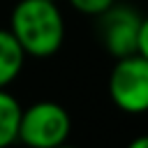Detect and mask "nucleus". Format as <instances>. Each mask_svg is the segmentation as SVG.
I'll use <instances>...</instances> for the list:
<instances>
[{"label": "nucleus", "instance_id": "nucleus-1", "mask_svg": "<svg viewBox=\"0 0 148 148\" xmlns=\"http://www.w3.org/2000/svg\"><path fill=\"white\" fill-rule=\"evenodd\" d=\"M12 35L28 58H51L65 42V16L56 0H18L9 14Z\"/></svg>", "mask_w": 148, "mask_h": 148}, {"label": "nucleus", "instance_id": "nucleus-2", "mask_svg": "<svg viewBox=\"0 0 148 148\" xmlns=\"http://www.w3.org/2000/svg\"><path fill=\"white\" fill-rule=\"evenodd\" d=\"M72 134L69 111L51 99L35 102L21 111L18 141L28 148H56Z\"/></svg>", "mask_w": 148, "mask_h": 148}, {"label": "nucleus", "instance_id": "nucleus-3", "mask_svg": "<svg viewBox=\"0 0 148 148\" xmlns=\"http://www.w3.org/2000/svg\"><path fill=\"white\" fill-rule=\"evenodd\" d=\"M109 97L123 113L141 116L148 111V60L143 56L116 58L109 74Z\"/></svg>", "mask_w": 148, "mask_h": 148}, {"label": "nucleus", "instance_id": "nucleus-4", "mask_svg": "<svg viewBox=\"0 0 148 148\" xmlns=\"http://www.w3.org/2000/svg\"><path fill=\"white\" fill-rule=\"evenodd\" d=\"M141 21L143 16L132 5L113 2L106 12H102L97 16V35L106 53L113 58H125L136 53Z\"/></svg>", "mask_w": 148, "mask_h": 148}, {"label": "nucleus", "instance_id": "nucleus-5", "mask_svg": "<svg viewBox=\"0 0 148 148\" xmlns=\"http://www.w3.org/2000/svg\"><path fill=\"white\" fill-rule=\"evenodd\" d=\"M25 51L9 28H0V88H9L25 65Z\"/></svg>", "mask_w": 148, "mask_h": 148}, {"label": "nucleus", "instance_id": "nucleus-6", "mask_svg": "<svg viewBox=\"0 0 148 148\" xmlns=\"http://www.w3.org/2000/svg\"><path fill=\"white\" fill-rule=\"evenodd\" d=\"M23 106L7 90L0 88V148H9L18 141V120Z\"/></svg>", "mask_w": 148, "mask_h": 148}, {"label": "nucleus", "instance_id": "nucleus-7", "mask_svg": "<svg viewBox=\"0 0 148 148\" xmlns=\"http://www.w3.org/2000/svg\"><path fill=\"white\" fill-rule=\"evenodd\" d=\"M79 14H86V16H99L102 12H106L116 0H67Z\"/></svg>", "mask_w": 148, "mask_h": 148}, {"label": "nucleus", "instance_id": "nucleus-8", "mask_svg": "<svg viewBox=\"0 0 148 148\" xmlns=\"http://www.w3.org/2000/svg\"><path fill=\"white\" fill-rule=\"evenodd\" d=\"M136 53L143 56L148 60V16H143L141 21V30H139V44H136Z\"/></svg>", "mask_w": 148, "mask_h": 148}, {"label": "nucleus", "instance_id": "nucleus-9", "mask_svg": "<svg viewBox=\"0 0 148 148\" xmlns=\"http://www.w3.org/2000/svg\"><path fill=\"white\" fill-rule=\"evenodd\" d=\"M125 148H148V134H141V136H136V139H132Z\"/></svg>", "mask_w": 148, "mask_h": 148}, {"label": "nucleus", "instance_id": "nucleus-10", "mask_svg": "<svg viewBox=\"0 0 148 148\" xmlns=\"http://www.w3.org/2000/svg\"><path fill=\"white\" fill-rule=\"evenodd\" d=\"M56 148H76V146H69V143H60V146H56Z\"/></svg>", "mask_w": 148, "mask_h": 148}, {"label": "nucleus", "instance_id": "nucleus-11", "mask_svg": "<svg viewBox=\"0 0 148 148\" xmlns=\"http://www.w3.org/2000/svg\"><path fill=\"white\" fill-rule=\"evenodd\" d=\"M56 2H58V0H56Z\"/></svg>", "mask_w": 148, "mask_h": 148}]
</instances>
